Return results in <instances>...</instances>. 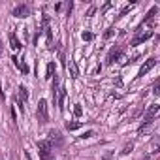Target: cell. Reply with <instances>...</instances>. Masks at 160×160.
<instances>
[{"mask_svg": "<svg viewBox=\"0 0 160 160\" xmlns=\"http://www.w3.org/2000/svg\"><path fill=\"white\" fill-rule=\"evenodd\" d=\"M92 136H94V132H92V130H89V132H85L81 138H83V139H87V138H92Z\"/></svg>", "mask_w": 160, "mask_h": 160, "instance_id": "21", "label": "cell"}, {"mask_svg": "<svg viewBox=\"0 0 160 160\" xmlns=\"http://www.w3.org/2000/svg\"><path fill=\"white\" fill-rule=\"evenodd\" d=\"M151 152H158V139L152 141V147H151Z\"/></svg>", "mask_w": 160, "mask_h": 160, "instance_id": "19", "label": "cell"}, {"mask_svg": "<svg viewBox=\"0 0 160 160\" xmlns=\"http://www.w3.org/2000/svg\"><path fill=\"white\" fill-rule=\"evenodd\" d=\"M145 160H149V158H145Z\"/></svg>", "mask_w": 160, "mask_h": 160, "instance_id": "25", "label": "cell"}, {"mask_svg": "<svg viewBox=\"0 0 160 160\" xmlns=\"http://www.w3.org/2000/svg\"><path fill=\"white\" fill-rule=\"evenodd\" d=\"M38 149H40V158L42 160H55V156L51 152V143L49 141H45V139L38 141Z\"/></svg>", "mask_w": 160, "mask_h": 160, "instance_id": "1", "label": "cell"}, {"mask_svg": "<svg viewBox=\"0 0 160 160\" xmlns=\"http://www.w3.org/2000/svg\"><path fill=\"white\" fill-rule=\"evenodd\" d=\"M17 68H19V70L23 72V73H28V72H30V68H28V64H27V62H21V60H19V64H17Z\"/></svg>", "mask_w": 160, "mask_h": 160, "instance_id": "14", "label": "cell"}, {"mask_svg": "<svg viewBox=\"0 0 160 160\" xmlns=\"http://www.w3.org/2000/svg\"><path fill=\"white\" fill-rule=\"evenodd\" d=\"M81 113H83L81 106H79V104H75V106H73V115H75V117H81Z\"/></svg>", "mask_w": 160, "mask_h": 160, "instance_id": "16", "label": "cell"}, {"mask_svg": "<svg viewBox=\"0 0 160 160\" xmlns=\"http://www.w3.org/2000/svg\"><path fill=\"white\" fill-rule=\"evenodd\" d=\"M113 34H115V28H108V30H106V34H104V38H106V40H109Z\"/></svg>", "mask_w": 160, "mask_h": 160, "instance_id": "18", "label": "cell"}, {"mask_svg": "<svg viewBox=\"0 0 160 160\" xmlns=\"http://www.w3.org/2000/svg\"><path fill=\"white\" fill-rule=\"evenodd\" d=\"M158 109H160V106L154 102V104H151L149 106V109H147V113H145V121H152L154 119V115L158 113Z\"/></svg>", "mask_w": 160, "mask_h": 160, "instance_id": "8", "label": "cell"}, {"mask_svg": "<svg viewBox=\"0 0 160 160\" xmlns=\"http://www.w3.org/2000/svg\"><path fill=\"white\" fill-rule=\"evenodd\" d=\"M154 94H160V81H156L154 83V91H152Z\"/></svg>", "mask_w": 160, "mask_h": 160, "instance_id": "20", "label": "cell"}, {"mask_svg": "<svg viewBox=\"0 0 160 160\" xmlns=\"http://www.w3.org/2000/svg\"><path fill=\"white\" fill-rule=\"evenodd\" d=\"M57 143V145H62V139H60V134L57 132V130H51L49 132V143Z\"/></svg>", "mask_w": 160, "mask_h": 160, "instance_id": "10", "label": "cell"}, {"mask_svg": "<svg viewBox=\"0 0 160 160\" xmlns=\"http://www.w3.org/2000/svg\"><path fill=\"white\" fill-rule=\"evenodd\" d=\"M151 36H152V30H145V32H139V34H138V36L132 40V45H139V43L147 42Z\"/></svg>", "mask_w": 160, "mask_h": 160, "instance_id": "6", "label": "cell"}, {"mask_svg": "<svg viewBox=\"0 0 160 160\" xmlns=\"http://www.w3.org/2000/svg\"><path fill=\"white\" fill-rule=\"evenodd\" d=\"M0 55H2V40H0Z\"/></svg>", "mask_w": 160, "mask_h": 160, "instance_id": "24", "label": "cell"}, {"mask_svg": "<svg viewBox=\"0 0 160 160\" xmlns=\"http://www.w3.org/2000/svg\"><path fill=\"white\" fill-rule=\"evenodd\" d=\"M38 119H40V122H47V121H49V113H47V102H45L43 98L38 102Z\"/></svg>", "mask_w": 160, "mask_h": 160, "instance_id": "3", "label": "cell"}, {"mask_svg": "<svg viewBox=\"0 0 160 160\" xmlns=\"http://www.w3.org/2000/svg\"><path fill=\"white\" fill-rule=\"evenodd\" d=\"M27 100H28V91H27L25 85H21V87H19V108H21L23 111H25V106H23V104H25Z\"/></svg>", "mask_w": 160, "mask_h": 160, "instance_id": "7", "label": "cell"}, {"mask_svg": "<svg viewBox=\"0 0 160 160\" xmlns=\"http://www.w3.org/2000/svg\"><path fill=\"white\" fill-rule=\"evenodd\" d=\"M53 73H55V62H49V64H47V75H45V77H47V79H51V77H53Z\"/></svg>", "mask_w": 160, "mask_h": 160, "instance_id": "13", "label": "cell"}, {"mask_svg": "<svg viewBox=\"0 0 160 160\" xmlns=\"http://www.w3.org/2000/svg\"><path fill=\"white\" fill-rule=\"evenodd\" d=\"M122 57V47L121 45H115V47H111L109 49V53H108V57H106V64L108 66H111L115 60H119Z\"/></svg>", "mask_w": 160, "mask_h": 160, "instance_id": "2", "label": "cell"}, {"mask_svg": "<svg viewBox=\"0 0 160 160\" xmlns=\"http://www.w3.org/2000/svg\"><path fill=\"white\" fill-rule=\"evenodd\" d=\"M81 38H83L85 42H91L94 36H92V32H83V34H81Z\"/></svg>", "mask_w": 160, "mask_h": 160, "instance_id": "17", "label": "cell"}, {"mask_svg": "<svg viewBox=\"0 0 160 160\" xmlns=\"http://www.w3.org/2000/svg\"><path fill=\"white\" fill-rule=\"evenodd\" d=\"M13 15H15V17H19V19L28 17V15H30V8H28L27 4H19V6L13 10Z\"/></svg>", "mask_w": 160, "mask_h": 160, "instance_id": "5", "label": "cell"}, {"mask_svg": "<svg viewBox=\"0 0 160 160\" xmlns=\"http://www.w3.org/2000/svg\"><path fill=\"white\" fill-rule=\"evenodd\" d=\"M10 45H12L13 51H19V49H21V42H19V38L15 36V32H10Z\"/></svg>", "mask_w": 160, "mask_h": 160, "instance_id": "9", "label": "cell"}, {"mask_svg": "<svg viewBox=\"0 0 160 160\" xmlns=\"http://www.w3.org/2000/svg\"><path fill=\"white\" fill-rule=\"evenodd\" d=\"M111 156H113V152H106V156L102 160H111Z\"/></svg>", "mask_w": 160, "mask_h": 160, "instance_id": "22", "label": "cell"}, {"mask_svg": "<svg viewBox=\"0 0 160 160\" xmlns=\"http://www.w3.org/2000/svg\"><path fill=\"white\" fill-rule=\"evenodd\" d=\"M154 66H156V58H154V57L147 58V60H145V64L139 68V73H138V77H143V75H145V73H149V72H151Z\"/></svg>", "mask_w": 160, "mask_h": 160, "instance_id": "4", "label": "cell"}, {"mask_svg": "<svg viewBox=\"0 0 160 160\" xmlns=\"http://www.w3.org/2000/svg\"><path fill=\"white\" fill-rule=\"evenodd\" d=\"M92 15H94V8H91V10L87 12V17H92Z\"/></svg>", "mask_w": 160, "mask_h": 160, "instance_id": "23", "label": "cell"}, {"mask_svg": "<svg viewBox=\"0 0 160 160\" xmlns=\"http://www.w3.org/2000/svg\"><path fill=\"white\" fill-rule=\"evenodd\" d=\"M68 72H70V75L75 79L77 75H79V70H77V64L73 62V60H70V64H68Z\"/></svg>", "mask_w": 160, "mask_h": 160, "instance_id": "11", "label": "cell"}, {"mask_svg": "<svg viewBox=\"0 0 160 160\" xmlns=\"http://www.w3.org/2000/svg\"><path fill=\"white\" fill-rule=\"evenodd\" d=\"M81 128V122H77V121H72V122H66V130L73 132V130H79Z\"/></svg>", "mask_w": 160, "mask_h": 160, "instance_id": "12", "label": "cell"}, {"mask_svg": "<svg viewBox=\"0 0 160 160\" xmlns=\"http://www.w3.org/2000/svg\"><path fill=\"white\" fill-rule=\"evenodd\" d=\"M132 149H134V143H132V141H130V143H126V145H124V149H122V151H121V154H128V152H130V151H132Z\"/></svg>", "mask_w": 160, "mask_h": 160, "instance_id": "15", "label": "cell"}]
</instances>
